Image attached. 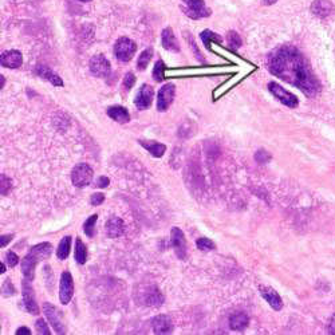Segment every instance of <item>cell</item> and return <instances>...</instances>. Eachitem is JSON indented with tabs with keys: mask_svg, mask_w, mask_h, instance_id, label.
Instances as JSON below:
<instances>
[{
	"mask_svg": "<svg viewBox=\"0 0 335 335\" xmlns=\"http://www.w3.org/2000/svg\"><path fill=\"white\" fill-rule=\"evenodd\" d=\"M268 68L278 78L301 89L307 97H315L320 84L314 75L308 62L295 47L283 46L268 56Z\"/></svg>",
	"mask_w": 335,
	"mask_h": 335,
	"instance_id": "6da1fadb",
	"label": "cell"
},
{
	"mask_svg": "<svg viewBox=\"0 0 335 335\" xmlns=\"http://www.w3.org/2000/svg\"><path fill=\"white\" fill-rule=\"evenodd\" d=\"M51 252H52V246L50 243H42V244H38L30 250V252L22 260V271L23 275H24V279L30 280V282L34 279L35 267H36L38 262L47 259L51 255Z\"/></svg>",
	"mask_w": 335,
	"mask_h": 335,
	"instance_id": "7a4b0ae2",
	"label": "cell"
},
{
	"mask_svg": "<svg viewBox=\"0 0 335 335\" xmlns=\"http://www.w3.org/2000/svg\"><path fill=\"white\" fill-rule=\"evenodd\" d=\"M93 169L87 165V164H78L74 168L71 172V181L75 186L78 188H84L91 183L93 180Z\"/></svg>",
	"mask_w": 335,
	"mask_h": 335,
	"instance_id": "3957f363",
	"label": "cell"
},
{
	"mask_svg": "<svg viewBox=\"0 0 335 335\" xmlns=\"http://www.w3.org/2000/svg\"><path fill=\"white\" fill-rule=\"evenodd\" d=\"M135 50H137L135 43L132 39L125 38V36L119 38L116 46H114V54L117 56V59H119L121 62L130 61L134 54H135Z\"/></svg>",
	"mask_w": 335,
	"mask_h": 335,
	"instance_id": "277c9868",
	"label": "cell"
},
{
	"mask_svg": "<svg viewBox=\"0 0 335 335\" xmlns=\"http://www.w3.org/2000/svg\"><path fill=\"white\" fill-rule=\"evenodd\" d=\"M184 1V12L192 19H201L211 15L209 8H207L204 0H183Z\"/></svg>",
	"mask_w": 335,
	"mask_h": 335,
	"instance_id": "5b68a950",
	"label": "cell"
},
{
	"mask_svg": "<svg viewBox=\"0 0 335 335\" xmlns=\"http://www.w3.org/2000/svg\"><path fill=\"white\" fill-rule=\"evenodd\" d=\"M268 90H269L283 105H285V106L296 107L298 106V103H299V100H298V98H296L295 95L292 94V93H290V91H287L285 89H283V87H282L280 84H276V82H269V84H268Z\"/></svg>",
	"mask_w": 335,
	"mask_h": 335,
	"instance_id": "8992f818",
	"label": "cell"
},
{
	"mask_svg": "<svg viewBox=\"0 0 335 335\" xmlns=\"http://www.w3.org/2000/svg\"><path fill=\"white\" fill-rule=\"evenodd\" d=\"M90 71L93 75L98 77V78H106L107 75L112 71V66L110 62L107 61L103 55H95L90 59L89 63Z\"/></svg>",
	"mask_w": 335,
	"mask_h": 335,
	"instance_id": "52a82bcc",
	"label": "cell"
},
{
	"mask_svg": "<svg viewBox=\"0 0 335 335\" xmlns=\"http://www.w3.org/2000/svg\"><path fill=\"white\" fill-rule=\"evenodd\" d=\"M43 313H45L46 318L50 322L51 326L54 327L58 334H65L66 329H65V323L62 320V314L59 313V310L52 306L50 303H45L43 304Z\"/></svg>",
	"mask_w": 335,
	"mask_h": 335,
	"instance_id": "ba28073f",
	"label": "cell"
},
{
	"mask_svg": "<svg viewBox=\"0 0 335 335\" xmlns=\"http://www.w3.org/2000/svg\"><path fill=\"white\" fill-rule=\"evenodd\" d=\"M174 94H176V87L173 84H167L162 86L158 93V98H157L158 112H167L173 102Z\"/></svg>",
	"mask_w": 335,
	"mask_h": 335,
	"instance_id": "9c48e42d",
	"label": "cell"
},
{
	"mask_svg": "<svg viewBox=\"0 0 335 335\" xmlns=\"http://www.w3.org/2000/svg\"><path fill=\"white\" fill-rule=\"evenodd\" d=\"M74 292L73 276L68 271H65L61 276V287H59V301L62 304H68Z\"/></svg>",
	"mask_w": 335,
	"mask_h": 335,
	"instance_id": "30bf717a",
	"label": "cell"
},
{
	"mask_svg": "<svg viewBox=\"0 0 335 335\" xmlns=\"http://www.w3.org/2000/svg\"><path fill=\"white\" fill-rule=\"evenodd\" d=\"M30 280L24 279L23 282V304L30 314L38 315L39 314V307L36 304L35 296H34V290L31 285L28 283Z\"/></svg>",
	"mask_w": 335,
	"mask_h": 335,
	"instance_id": "8fae6325",
	"label": "cell"
},
{
	"mask_svg": "<svg viewBox=\"0 0 335 335\" xmlns=\"http://www.w3.org/2000/svg\"><path fill=\"white\" fill-rule=\"evenodd\" d=\"M151 100H153V89H151V86L146 84H142L137 95H135L134 105L140 110H146V109L151 107Z\"/></svg>",
	"mask_w": 335,
	"mask_h": 335,
	"instance_id": "7c38bea8",
	"label": "cell"
},
{
	"mask_svg": "<svg viewBox=\"0 0 335 335\" xmlns=\"http://www.w3.org/2000/svg\"><path fill=\"white\" fill-rule=\"evenodd\" d=\"M172 247L176 251V255L184 260L186 257V240H185L184 232L177 227L172 229Z\"/></svg>",
	"mask_w": 335,
	"mask_h": 335,
	"instance_id": "4fadbf2b",
	"label": "cell"
},
{
	"mask_svg": "<svg viewBox=\"0 0 335 335\" xmlns=\"http://www.w3.org/2000/svg\"><path fill=\"white\" fill-rule=\"evenodd\" d=\"M0 62H1V66L8 67V68H19L23 63V56L17 50H8L1 52Z\"/></svg>",
	"mask_w": 335,
	"mask_h": 335,
	"instance_id": "5bb4252c",
	"label": "cell"
},
{
	"mask_svg": "<svg viewBox=\"0 0 335 335\" xmlns=\"http://www.w3.org/2000/svg\"><path fill=\"white\" fill-rule=\"evenodd\" d=\"M260 294H262L263 298L267 301L268 304L274 308V310H276V311L282 310V307H283V301H282L280 295L274 290V288H271V287H260Z\"/></svg>",
	"mask_w": 335,
	"mask_h": 335,
	"instance_id": "9a60e30c",
	"label": "cell"
},
{
	"mask_svg": "<svg viewBox=\"0 0 335 335\" xmlns=\"http://www.w3.org/2000/svg\"><path fill=\"white\" fill-rule=\"evenodd\" d=\"M151 327L154 334H169L172 333L173 326H172V320L168 315H158L151 320Z\"/></svg>",
	"mask_w": 335,
	"mask_h": 335,
	"instance_id": "2e32d148",
	"label": "cell"
},
{
	"mask_svg": "<svg viewBox=\"0 0 335 335\" xmlns=\"http://www.w3.org/2000/svg\"><path fill=\"white\" fill-rule=\"evenodd\" d=\"M334 10V6L330 0H315L311 4V12L315 17H326Z\"/></svg>",
	"mask_w": 335,
	"mask_h": 335,
	"instance_id": "e0dca14e",
	"label": "cell"
},
{
	"mask_svg": "<svg viewBox=\"0 0 335 335\" xmlns=\"http://www.w3.org/2000/svg\"><path fill=\"white\" fill-rule=\"evenodd\" d=\"M161 42L165 50L174 51V52H179L180 51L179 42H177V39H176V36H174V33L172 28L168 27L162 31Z\"/></svg>",
	"mask_w": 335,
	"mask_h": 335,
	"instance_id": "ac0fdd59",
	"label": "cell"
},
{
	"mask_svg": "<svg viewBox=\"0 0 335 335\" xmlns=\"http://www.w3.org/2000/svg\"><path fill=\"white\" fill-rule=\"evenodd\" d=\"M107 116L118 123H126L130 119V114L122 106H110L107 109Z\"/></svg>",
	"mask_w": 335,
	"mask_h": 335,
	"instance_id": "d6986e66",
	"label": "cell"
},
{
	"mask_svg": "<svg viewBox=\"0 0 335 335\" xmlns=\"http://www.w3.org/2000/svg\"><path fill=\"white\" fill-rule=\"evenodd\" d=\"M248 323H250L248 315H247L246 313H241V311L232 314L231 318H229V326H231V329L232 330L241 331V330L246 329L247 326H248Z\"/></svg>",
	"mask_w": 335,
	"mask_h": 335,
	"instance_id": "ffe728a7",
	"label": "cell"
},
{
	"mask_svg": "<svg viewBox=\"0 0 335 335\" xmlns=\"http://www.w3.org/2000/svg\"><path fill=\"white\" fill-rule=\"evenodd\" d=\"M140 144L146 151L151 153L153 157H162L167 151V146L161 144V142H156V141H148V140H140Z\"/></svg>",
	"mask_w": 335,
	"mask_h": 335,
	"instance_id": "44dd1931",
	"label": "cell"
},
{
	"mask_svg": "<svg viewBox=\"0 0 335 335\" xmlns=\"http://www.w3.org/2000/svg\"><path fill=\"white\" fill-rule=\"evenodd\" d=\"M36 74L43 79H46V81H49L54 86H63V81L61 79V77L54 73L52 70H50L49 67L38 66L36 67Z\"/></svg>",
	"mask_w": 335,
	"mask_h": 335,
	"instance_id": "7402d4cb",
	"label": "cell"
},
{
	"mask_svg": "<svg viewBox=\"0 0 335 335\" xmlns=\"http://www.w3.org/2000/svg\"><path fill=\"white\" fill-rule=\"evenodd\" d=\"M107 234L110 237H118L123 234V221L118 218H112L106 223Z\"/></svg>",
	"mask_w": 335,
	"mask_h": 335,
	"instance_id": "603a6c76",
	"label": "cell"
},
{
	"mask_svg": "<svg viewBox=\"0 0 335 335\" xmlns=\"http://www.w3.org/2000/svg\"><path fill=\"white\" fill-rule=\"evenodd\" d=\"M162 302H164V296L157 287H151L145 294V303L148 306H161Z\"/></svg>",
	"mask_w": 335,
	"mask_h": 335,
	"instance_id": "cb8c5ba5",
	"label": "cell"
},
{
	"mask_svg": "<svg viewBox=\"0 0 335 335\" xmlns=\"http://www.w3.org/2000/svg\"><path fill=\"white\" fill-rule=\"evenodd\" d=\"M70 248H71V237H70V236H65L61 240V243H59L58 250H56V256H58V259H61V260L67 259L68 253H70Z\"/></svg>",
	"mask_w": 335,
	"mask_h": 335,
	"instance_id": "d4e9b609",
	"label": "cell"
},
{
	"mask_svg": "<svg viewBox=\"0 0 335 335\" xmlns=\"http://www.w3.org/2000/svg\"><path fill=\"white\" fill-rule=\"evenodd\" d=\"M86 259H87V250L82 240L78 237L75 241V260L78 264H84Z\"/></svg>",
	"mask_w": 335,
	"mask_h": 335,
	"instance_id": "484cf974",
	"label": "cell"
},
{
	"mask_svg": "<svg viewBox=\"0 0 335 335\" xmlns=\"http://www.w3.org/2000/svg\"><path fill=\"white\" fill-rule=\"evenodd\" d=\"M151 56H153V49H146V50L141 52V55L138 56V61H137L138 70H141V71L145 70L148 65H149V62H151Z\"/></svg>",
	"mask_w": 335,
	"mask_h": 335,
	"instance_id": "4316f807",
	"label": "cell"
},
{
	"mask_svg": "<svg viewBox=\"0 0 335 335\" xmlns=\"http://www.w3.org/2000/svg\"><path fill=\"white\" fill-rule=\"evenodd\" d=\"M165 65L162 61H157L153 68V78L156 82H162L165 79Z\"/></svg>",
	"mask_w": 335,
	"mask_h": 335,
	"instance_id": "83f0119b",
	"label": "cell"
},
{
	"mask_svg": "<svg viewBox=\"0 0 335 335\" xmlns=\"http://www.w3.org/2000/svg\"><path fill=\"white\" fill-rule=\"evenodd\" d=\"M97 218H98V216H97V215H93V216H90V218L84 221V234H87L89 237H93V236H94Z\"/></svg>",
	"mask_w": 335,
	"mask_h": 335,
	"instance_id": "f1b7e54d",
	"label": "cell"
},
{
	"mask_svg": "<svg viewBox=\"0 0 335 335\" xmlns=\"http://www.w3.org/2000/svg\"><path fill=\"white\" fill-rule=\"evenodd\" d=\"M227 40H228V45L232 50H237L241 46V38L239 36V34L234 33V31H229Z\"/></svg>",
	"mask_w": 335,
	"mask_h": 335,
	"instance_id": "f546056e",
	"label": "cell"
},
{
	"mask_svg": "<svg viewBox=\"0 0 335 335\" xmlns=\"http://www.w3.org/2000/svg\"><path fill=\"white\" fill-rule=\"evenodd\" d=\"M201 39H202V42H204V45H205V47H207L208 50H211V40H216V42H221V38L218 36V35H216V34L211 33V31H204V33H201Z\"/></svg>",
	"mask_w": 335,
	"mask_h": 335,
	"instance_id": "4dcf8cb0",
	"label": "cell"
},
{
	"mask_svg": "<svg viewBox=\"0 0 335 335\" xmlns=\"http://www.w3.org/2000/svg\"><path fill=\"white\" fill-rule=\"evenodd\" d=\"M196 246H197V248L201 250V251H211V250H215V248H216L215 243H213L212 240L207 239V237H201V239H199L197 243H196Z\"/></svg>",
	"mask_w": 335,
	"mask_h": 335,
	"instance_id": "1f68e13d",
	"label": "cell"
},
{
	"mask_svg": "<svg viewBox=\"0 0 335 335\" xmlns=\"http://www.w3.org/2000/svg\"><path fill=\"white\" fill-rule=\"evenodd\" d=\"M35 327H36V333H38V334H42V335H50L51 334L50 329L47 327V324H46V322L42 318H39L38 320H36Z\"/></svg>",
	"mask_w": 335,
	"mask_h": 335,
	"instance_id": "d6a6232c",
	"label": "cell"
},
{
	"mask_svg": "<svg viewBox=\"0 0 335 335\" xmlns=\"http://www.w3.org/2000/svg\"><path fill=\"white\" fill-rule=\"evenodd\" d=\"M11 186H12L11 180L3 174V176H1V188H0V189H1V195L3 196L8 195V193H10V190H11Z\"/></svg>",
	"mask_w": 335,
	"mask_h": 335,
	"instance_id": "836d02e7",
	"label": "cell"
},
{
	"mask_svg": "<svg viewBox=\"0 0 335 335\" xmlns=\"http://www.w3.org/2000/svg\"><path fill=\"white\" fill-rule=\"evenodd\" d=\"M134 84H135V77H134V74L133 73L126 74V75H125V78H123V87H125L126 90H130L134 86Z\"/></svg>",
	"mask_w": 335,
	"mask_h": 335,
	"instance_id": "e575fe53",
	"label": "cell"
},
{
	"mask_svg": "<svg viewBox=\"0 0 335 335\" xmlns=\"http://www.w3.org/2000/svg\"><path fill=\"white\" fill-rule=\"evenodd\" d=\"M1 291H3V294H4L6 296L14 295V294L17 292V291H15V288H14V285H12V282L10 279L4 282V285H3V288H1Z\"/></svg>",
	"mask_w": 335,
	"mask_h": 335,
	"instance_id": "d590c367",
	"label": "cell"
},
{
	"mask_svg": "<svg viewBox=\"0 0 335 335\" xmlns=\"http://www.w3.org/2000/svg\"><path fill=\"white\" fill-rule=\"evenodd\" d=\"M7 263H8V266L10 267H15L17 263H19V257H17V255L15 253V252H7Z\"/></svg>",
	"mask_w": 335,
	"mask_h": 335,
	"instance_id": "8d00e7d4",
	"label": "cell"
},
{
	"mask_svg": "<svg viewBox=\"0 0 335 335\" xmlns=\"http://www.w3.org/2000/svg\"><path fill=\"white\" fill-rule=\"evenodd\" d=\"M255 158H256V161L259 162V164H266V162L271 158V156L268 154L267 151H259L256 153V156H255Z\"/></svg>",
	"mask_w": 335,
	"mask_h": 335,
	"instance_id": "74e56055",
	"label": "cell"
},
{
	"mask_svg": "<svg viewBox=\"0 0 335 335\" xmlns=\"http://www.w3.org/2000/svg\"><path fill=\"white\" fill-rule=\"evenodd\" d=\"M103 200H105V195H103V193H95V195L91 196L90 202H91L93 205H100V204L103 202Z\"/></svg>",
	"mask_w": 335,
	"mask_h": 335,
	"instance_id": "f35d334b",
	"label": "cell"
},
{
	"mask_svg": "<svg viewBox=\"0 0 335 335\" xmlns=\"http://www.w3.org/2000/svg\"><path fill=\"white\" fill-rule=\"evenodd\" d=\"M109 179H107L106 176H100V179H98V183H97V186L98 188H106L107 185H109Z\"/></svg>",
	"mask_w": 335,
	"mask_h": 335,
	"instance_id": "ab89813d",
	"label": "cell"
},
{
	"mask_svg": "<svg viewBox=\"0 0 335 335\" xmlns=\"http://www.w3.org/2000/svg\"><path fill=\"white\" fill-rule=\"evenodd\" d=\"M12 237H14L12 234H3V236H1V243H0L1 247H6L7 244L12 240Z\"/></svg>",
	"mask_w": 335,
	"mask_h": 335,
	"instance_id": "60d3db41",
	"label": "cell"
},
{
	"mask_svg": "<svg viewBox=\"0 0 335 335\" xmlns=\"http://www.w3.org/2000/svg\"><path fill=\"white\" fill-rule=\"evenodd\" d=\"M329 333L330 334H335V314L331 317V319H330Z\"/></svg>",
	"mask_w": 335,
	"mask_h": 335,
	"instance_id": "b9f144b4",
	"label": "cell"
},
{
	"mask_svg": "<svg viewBox=\"0 0 335 335\" xmlns=\"http://www.w3.org/2000/svg\"><path fill=\"white\" fill-rule=\"evenodd\" d=\"M22 334L30 335V334H31V330L27 329V327H20V329H17V335H22Z\"/></svg>",
	"mask_w": 335,
	"mask_h": 335,
	"instance_id": "7bdbcfd3",
	"label": "cell"
},
{
	"mask_svg": "<svg viewBox=\"0 0 335 335\" xmlns=\"http://www.w3.org/2000/svg\"><path fill=\"white\" fill-rule=\"evenodd\" d=\"M276 1H278V0H263V4H264V6H271V4H274Z\"/></svg>",
	"mask_w": 335,
	"mask_h": 335,
	"instance_id": "ee69618b",
	"label": "cell"
},
{
	"mask_svg": "<svg viewBox=\"0 0 335 335\" xmlns=\"http://www.w3.org/2000/svg\"><path fill=\"white\" fill-rule=\"evenodd\" d=\"M4 272H6V266L1 263V274H4Z\"/></svg>",
	"mask_w": 335,
	"mask_h": 335,
	"instance_id": "f6af8a7d",
	"label": "cell"
},
{
	"mask_svg": "<svg viewBox=\"0 0 335 335\" xmlns=\"http://www.w3.org/2000/svg\"><path fill=\"white\" fill-rule=\"evenodd\" d=\"M4 86V77H1V87Z\"/></svg>",
	"mask_w": 335,
	"mask_h": 335,
	"instance_id": "bcb514c9",
	"label": "cell"
},
{
	"mask_svg": "<svg viewBox=\"0 0 335 335\" xmlns=\"http://www.w3.org/2000/svg\"><path fill=\"white\" fill-rule=\"evenodd\" d=\"M79 1H84V3H87V1H91V0H79Z\"/></svg>",
	"mask_w": 335,
	"mask_h": 335,
	"instance_id": "7dc6e473",
	"label": "cell"
}]
</instances>
